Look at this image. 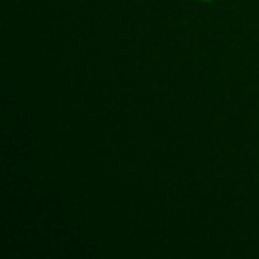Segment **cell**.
Returning <instances> with one entry per match:
<instances>
[{
  "mask_svg": "<svg viewBox=\"0 0 259 259\" xmlns=\"http://www.w3.org/2000/svg\"><path fill=\"white\" fill-rule=\"evenodd\" d=\"M205 2H208V0H205Z\"/></svg>",
  "mask_w": 259,
  "mask_h": 259,
  "instance_id": "6da1fadb",
  "label": "cell"
}]
</instances>
